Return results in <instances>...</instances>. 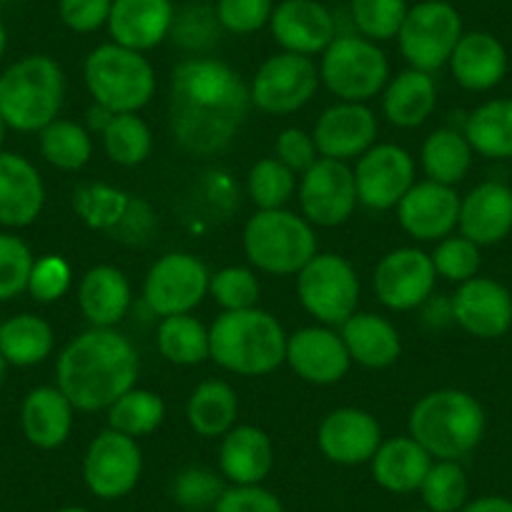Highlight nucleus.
I'll list each match as a JSON object with an SVG mask.
<instances>
[{
    "mask_svg": "<svg viewBox=\"0 0 512 512\" xmlns=\"http://www.w3.org/2000/svg\"><path fill=\"white\" fill-rule=\"evenodd\" d=\"M407 0H349V16L359 36L374 43L392 41L405 23Z\"/></svg>",
    "mask_w": 512,
    "mask_h": 512,
    "instance_id": "c03bdc74",
    "label": "nucleus"
},
{
    "mask_svg": "<svg viewBox=\"0 0 512 512\" xmlns=\"http://www.w3.org/2000/svg\"><path fill=\"white\" fill-rule=\"evenodd\" d=\"M106 412L111 430L139 440V437L159 430L166 417V405L156 392L134 387V390H128L126 395L118 397Z\"/></svg>",
    "mask_w": 512,
    "mask_h": 512,
    "instance_id": "ea45409f",
    "label": "nucleus"
},
{
    "mask_svg": "<svg viewBox=\"0 0 512 512\" xmlns=\"http://www.w3.org/2000/svg\"><path fill=\"white\" fill-rule=\"evenodd\" d=\"M432 264H435L437 277H445L447 282L465 284L477 277L482 264L480 246L475 241L465 239V236H445L437 241L435 251H432Z\"/></svg>",
    "mask_w": 512,
    "mask_h": 512,
    "instance_id": "de8ad7c7",
    "label": "nucleus"
},
{
    "mask_svg": "<svg viewBox=\"0 0 512 512\" xmlns=\"http://www.w3.org/2000/svg\"><path fill=\"white\" fill-rule=\"evenodd\" d=\"M357 199L367 209H397L407 191L415 186V159L397 144H374L354 166Z\"/></svg>",
    "mask_w": 512,
    "mask_h": 512,
    "instance_id": "dca6fc26",
    "label": "nucleus"
},
{
    "mask_svg": "<svg viewBox=\"0 0 512 512\" xmlns=\"http://www.w3.org/2000/svg\"><path fill=\"white\" fill-rule=\"evenodd\" d=\"M317 445L329 462L337 465H364L382 445V427L377 417L359 407H339L322 420Z\"/></svg>",
    "mask_w": 512,
    "mask_h": 512,
    "instance_id": "4be33fe9",
    "label": "nucleus"
},
{
    "mask_svg": "<svg viewBox=\"0 0 512 512\" xmlns=\"http://www.w3.org/2000/svg\"><path fill=\"white\" fill-rule=\"evenodd\" d=\"M447 66L465 91H490L505 78L507 51L492 33L470 31L462 33Z\"/></svg>",
    "mask_w": 512,
    "mask_h": 512,
    "instance_id": "bb28decb",
    "label": "nucleus"
},
{
    "mask_svg": "<svg viewBox=\"0 0 512 512\" xmlns=\"http://www.w3.org/2000/svg\"><path fill=\"white\" fill-rule=\"evenodd\" d=\"M319 78L339 101L367 103L390 81V61L374 41L347 33L334 38L322 53Z\"/></svg>",
    "mask_w": 512,
    "mask_h": 512,
    "instance_id": "6e6552de",
    "label": "nucleus"
},
{
    "mask_svg": "<svg viewBox=\"0 0 512 512\" xmlns=\"http://www.w3.org/2000/svg\"><path fill=\"white\" fill-rule=\"evenodd\" d=\"M131 194L108 184H81L73 191V209L83 224L111 234L128 209Z\"/></svg>",
    "mask_w": 512,
    "mask_h": 512,
    "instance_id": "a19ab883",
    "label": "nucleus"
},
{
    "mask_svg": "<svg viewBox=\"0 0 512 512\" xmlns=\"http://www.w3.org/2000/svg\"><path fill=\"white\" fill-rule=\"evenodd\" d=\"M144 472V455L134 437L106 427L83 455V482L98 500H121L134 492Z\"/></svg>",
    "mask_w": 512,
    "mask_h": 512,
    "instance_id": "ddd939ff",
    "label": "nucleus"
},
{
    "mask_svg": "<svg viewBox=\"0 0 512 512\" xmlns=\"http://www.w3.org/2000/svg\"><path fill=\"white\" fill-rule=\"evenodd\" d=\"M269 28L282 51L309 58L322 56L339 36L334 13L319 0H282L274 6Z\"/></svg>",
    "mask_w": 512,
    "mask_h": 512,
    "instance_id": "a211bd4d",
    "label": "nucleus"
},
{
    "mask_svg": "<svg viewBox=\"0 0 512 512\" xmlns=\"http://www.w3.org/2000/svg\"><path fill=\"white\" fill-rule=\"evenodd\" d=\"M472 146L455 128H437L425 139L420 151L422 171L430 181L457 186L472 166Z\"/></svg>",
    "mask_w": 512,
    "mask_h": 512,
    "instance_id": "c9c22d12",
    "label": "nucleus"
},
{
    "mask_svg": "<svg viewBox=\"0 0 512 512\" xmlns=\"http://www.w3.org/2000/svg\"><path fill=\"white\" fill-rule=\"evenodd\" d=\"M457 229L477 246L500 244L512 231V189L500 181L477 184L465 199H460Z\"/></svg>",
    "mask_w": 512,
    "mask_h": 512,
    "instance_id": "393cba45",
    "label": "nucleus"
},
{
    "mask_svg": "<svg viewBox=\"0 0 512 512\" xmlns=\"http://www.w3.org/2000/svg\"><path fill=\"white\" fill-rule=\"evenodd\" d=\"M56 512H91V510H86V507H78V505H68V507H61V510H56Z\"/></svg>",
    "mask_w": 512,
    "mask_h": 512,
    "instance_id": "e2e57ef3",
    "label": "nucleus"
},
{
    "mask_svg": "<svg viewBox=\"0 0 512 512\" xmlns=\"http://www.w3.org/2000/svg\"><path fill=\"white\" fill-rule=\"evenodd\" d=\"M420 495L430 512H460L470 495L467 472L457 460H435L422 480Z\"/></svg>",
    "mask_w": 512,
    "mask_h": 512,
    "instance_id": "79ce46f5",
    "label": "nucleus"
},
{
    "mask_svg": "<svg viewBox=\"0 0 512 512\" xmlns=\"http://www.w3.org/2000/svg\"><path fill=\"white\" fill-rule=\"evenodd\" d=\"M211 359L226 372L264 377L287 359V332L264 309L221 312L209 329Z\"/></svg>",
    "mask_w": 512,
    "mask_h": 512,
    "instance_id": "7ed1b4c3",
    "label": "nucleus"
},
{
    "mask_svg": "<svg viewBox=\"0 0 512 512\" xmlns=\"http://www.w3.org/2000/svg\"><path fill=\"white\" fill-rule=\"evenodd\" d=\"M71 282V264H68L63 256L46 254L33 262L31 277H28V294H31L36 302L51 304L58 302L61 297H66V292L71 289Z\"/></svg>",
    "mask_w": 512,
    "mask_h": 512,
    "instance_id": "603ef678",
    "label": "nucleus"
},
{
    "mask_svg": "<svg viewBox=\"0 0 512 512\" xmlns=\"http://www.w3.org/2000/svg\"><path fill=\"white\" fill-rule=\"evenodd\" d=\"M174 18V0H113L106 28L113 43L146 53L171 38Z\"/></svg>",
    "mask_w": 512,
    "mask_h": 512,
    "instance_id": "5701e85b",
    "label": "nucleus"
},
{
    "mask_svg": "<svg viewBox=\"0 0 512 512\" xmlns=\"http://www.w3.org/2000/svg\"><path fill=\"white\" fill-rule=\"evenodd\" d=\"M38 146L43 159L61 171H81L93 156L91 131L66 118H56L38 131Z\"/></svg>",
    "mask_w": 512,
    "mask_h": 512,
    "instance_id": "58836bf2",
    "label": "nucleus"
},
{
    "mask_svg": "<svg viewBox=\"0 0 512 512\" xmlns=\"http://www.w3.org/2000/svg\"><path fill=\"white\" fill-rule=\"evenodd\" d=\"M246 191L259 211L284 209L297 191V174L287 169L277 156L262 159L249 169Z\"/></svg>",
    "mask_w": 512,
    "mask_h": 512,
    "instance_id": "37998d69",
    "label": "nucleus"
},
{
    "mask_svg": "<svg viewBox=\"0 0 512 512\" xmlns=\"http://www.w3.org/2000/svg\"><path fill=\"white\" fill-rule=\"evenodd\" d=\"M113 118L111 111H106V108L101 106H93L91 111H88V131H96V134H103V128L108 126V121Z\"/></svg>",
    "mask_w": 512,
    "mask_h": 512,
    "instance_id": "bf43d9fd",
    "label": "nucleus"
},
{
    "mask_svg": "<svg viewBox=\"0 0 512 512\" xmlns=\"http://www.w3.org/2000/svg\"><path fill=\"white\" fill-rule=\"evenodd\" d=\"M412 512H430V510H427V507H425V510H412Z\"/></svg>",
    "mask_w": 512,
    "mask_h": 512,
    "instance_id": "69168bd1",
    "label": "nucleus"
},
{
    "mask_svg": "<svg viewBox=\"0 0 512 512\" xmlns=\"http://www.w3.org/2000/svg\"><path fill=\"white\" fill-rule=\"evenodd\" d=\"M156 347L166 362L179 364V367H194L211 359L209 329L191 314H174V317L161 319Z\"/></svg>",
    "mask_w": 512,
    "mask_h": 512,
    "instance_id": "e433bc0d",
    "label": "nucleus"
},
{
    "mask_svg": "<svg viewBox=\"0 0 512 512\" xmlns=\"http://www.w3.org/2000/svg\"><path fill=\"white\" fill-rule=\"evenodd\" d=\"M209 294L224 312L254 309L262 297V284L256 274L246 267H224L211 274Z\"/></svg>",
    "mask_w": 512,
    "mask_h": 512,
    "instance_id": "49530a36",
    "label": "nucleus"
},
{
    "mask_svg": "<svg viewBox=\"0 0 512 512\" xmlns=\"http://www.w3.org/2000/svg\"><path fill=\"white\" fill-rule=\"evenodd\" d=\"M214 512H284L282 500L262 485H231Z\"/></svg>",
    "mask_w": 512,
    "mask_h": 512,
    "instance_id": "5fc2aeb1",
    "label": "nucleus"
},
{
    "mask_svg": "<svg viewBox=\"0 0 512 512\" xmlns=\"http://www.w3.org/2000/svg\"><path fill=\"white\" fill-rule=\"evenodd\" d=\"M319 83L322 78L312 58L282 51L256 68L249 83L251 106L269 116H287L317 96Z\"/></svg>",
    "mask_w": 512,
    "mask_h": 512,
    "instance_id": "9b49d317",
    "label": "nucleus"
},
{
    "mask_svg": "<svg viewBox=\"0 0 512 512\" xmlns=\"http://www.w3.org/2000/svg\"><path fill=\"white\" fill-rule=\"evenodd\" d=\"M432 462L435 460L420 442L412 440L410 435H402L382 440L369 465H372L374 482L382 490L392 495H410V492H420Z\"/></svg>",
    "mask_w": 512,
    "mask_h": 512,
    "instance_id": "cd10ccee",
    "label": "nucleus"
},
{
    "mask_svg": "<svg viewBox=\"0 0 512 512\" xmlns=\"http://www.w3.org/2000/svg\"><path fill=\"white\" fill-rule=\"evenodd\" d=\"M342 339L352 362L367 369H384L400 359L402 337L390 319L372 312H354L342 324Z\"/></svg>",
    "mask_w": 512,
    "mask_h": 512,
    "instance_id": "7c9ffc66",
    "label": "nucleus"
},
{
    "mask_svg": "<svg viewBox=\"0 0 512 512\" xmlns=\"http://www.w3.org/2000/svg\"><path fill=\"white\" fill-rule=\"evenodd\" d=\"M274 156L294 174H304L317 164L319 151L314 146L312 134H307L302 128H284L277 136V144H274Z\"/></svg>",
    "mask_w": 512,
    "mask_h": 512,
    "instance_id": "6e6d98bb",
    "label": "nucleus"
},
{
    "mask_svg": "<svg viewBox=\"0 0 512 512\" xmlns=\"http://www.w3.org/2000/svg\"><path fill=\"white\" fill-rule=\"evenodd\" d=\"M274 467L272 437L254 425H234L219 447V470L231 485H262Z\"/></svg>",
    "mask_w": 512,
    "mask_h": 512,
    "instance_id": "a878e982",
    "label": "nucleus"
},
{
    "mask_svg": "<svg viewBox=\"0 0 512 512\" xmlns=\"http://www.w3.org/2000/svg\"><path fill=\"white\" fill-rule=\"evenodd\" d=\"M462 134L475 154L492 161L512 159V98H492L477 106Z\"/></svg>",
    "mask_w": 512,
    "mask_h": 512,
    "instance_id": "72a5a7b5",
    "label": "nucleus"
},
{
    "mask_svg": "<svg viewBox=\"0 0 512 512\" xmlns=\"http://www.w3.org/2000/svg\"><path fill=\"white\" fill-rule=\"evenodd\" d=\"M73 410L66 395L58 387L43 384L26 395L21 407V427L26 440L41 450H56L66 445L73 430Z\"/></svg>",
    "mask_w": 512,
    "mask_h": 512,
    "instance_id": "c756f323",
    "label": "nucleus"
},
{
    "mask_svg": "<svg viewBox=\"0 0 512 512\" xmlns=\"http://www.w3.org/2000/svg\"><path fill=\"white\" fill-rule=\"evenodd\" d=\"M214 11L221 31L234 33V36H251L269 26L274 0H216Z\"/></svg>",
    "mask_w": 512,
    "mask_h": 512,
    "instance_id": "3c124183",
    "label": "nucleus"
},
{
    "mask_svg": "<svg viewBox=\"0 0 512 512\" xmlns=\"http://www.w3.org/2000/svg\"><path fill=\"white\" fill-rule=\"evenodd\" d=\"M435 284L437 272L432 256L417 246H402L384 254L372 277L374 294L392 312H412L427 304Z\"/></svg>",
    "mask_w": 512,
    "mask_h": 512,
    "instance_id": "2eb2a0df",
    "label": "nucleus"
},
{
    "mask_svg": "<svg viewBox=\"0 0 512 512\" xmlns=\"http://www.w3.org/2000/svg\"><path fill=\"white\" fill-rule=\"evenodd\" d=\"M397 221L417 241H442L457 229L460 196L455 186L435 181H415L405 199L397 204Z\"/></svg>",
    "mask_w": 512,
    "mask_h": 512,
    "instance_id": "6ab92c4d",
    "label": "nucleus"
},
{
    "mask_svg": "<svg viewBox=\"0 0 512 512\" xmlns=\"http://www.w3.org/2000/svg\"><path fill=\"white\" fill-rule=\"evenodd\" d=\"M249 108V86L219 58L191 56L171 71L169 123L186 154L209 159L229 149Z\"/></svg>",
    "mask_w": 512,
    "mask_h": 512,
    "instance_id": "f257e3e1",
    "label": "nucleus"
},
{
    "mask_svg": "<svg viewBox=\"0 0 512 512\" xmlns=\"http://www.w3.org/2000/svg\"><path fill=\"white\" fill-rule=\"evenodd\" d=\"M53 327L36 314H16L0 324V354L13 367H36L53 352Z\"/></svg>",
    "mask_w": 512,
    "mask_h": 512,
    "instance_id": "f704fd0d",
    "label": "nucleus"
},
{
    "mask_svg": "<svg viewBox=\"0 0 512 512\" xmlns=\"http://www.w3.org/2000/svg\"><path fill=\"white\" fill-rule=\"evenodd\" d=\"M101 141L108 159L123 169H134V166L144 164L154 149L149 123L139 113H113L108 126L103 128Z\"/></svg>",
    "mask_w": 512,
    "mask_h": 512,
    "instance_id": "4c0bfd02",
    "label": "nucleus"
},
{
    "mask_svg": "<svg viewBox=\"0 0 512 512\" xmlns=\"http://www.w3.org/2000/svg\"><path fill=\"white\" fill-rule=\"evenodd\" d=\"M239 397L224 379H206L186 402V420L199 437H224L236 425Z\"/></svg>",
    "mask_w": 512,
    "mask_h": 512,
    "instance_id": "473e14b6",
    "label": "nucleus"
},
{
    "mask_svg": "<svg viewBox=\"0 0 512 512\" xmlns=\"http://www.w3.org/2000/svg\"><path fill=\"white\" fill-rule=\"evenodd\" d=\"M302 307L324 327H342L359 304V277L339 254H314L297 274Z\"/></svg>",
    "mask_w": 512,
    "mask_h": 512,
    "instance_id": "9d476101",
    "label": "nucleus"
},
{
    "mask_svg": "<svg viewBox=\"0 0 512 512\" xmlns=\"http://www.w3.org/2000/svg\"><path fill=\"white\" fill-rule=\"evenodd\" d=\"M46 186L36 166L21 154L0 151V226L23 229L41 216Z\"/></svg>",
    "mask_w": 512,
    "mask_h": 512,
    "instance_id": "b1692460",
    "label": "nucleus"
},
{
    "mask_svg": "<svg viewBox=\"0 0 512 512\" xmlns=\"http://www.w3.org/2000/svg\"><path fill=\"white\" fill-rule=\"evenodd\" d=\"M83 83L93 103L111 113H139L156 93L149 58L118 43H101L83 61Z\"/></svg>",
    "mask_w": 512,
    "mask_h": 512,
    "instance_id": "423d86ee",
    "label": "nucleus"
},
{
    "mask_svg": "<svg viewBox=\"0 0 512 512\" xmlns=\"http://www.w3.org/2000/svg\"><path fill=\"white\" fill-rule=\"evenodd\" d=\"M462 33V16L452 3L422 0L407 11L397 43L410 68L435 73L450 63Z\"/></svg>",
    "mask_w": 512,
    "mask_h": 512,
    "instance_id": "1a4fd4ad",
    "label": "nucleus"
},
{
    "mask_svg": "<svg viewBox=\"0 0 512 512\" xmlns=\"http://www.w3.org/2000/svg\"><path fill=\"white\" fill-rule=\"evenodd\" d=\"M66 101V73L56 58L31 53L0 73V118L21 134H38L53 123Z\"/></svg>",
    "mask_w": 512,
    "mask_h": 512,
    "instance_id": "39448f33",
    "label": "nucleus"
},
{
    "mask_svg": "<svg viewBox=\"0 0 512 512\" xmlns=\"http://www.w3.org/2000/svg\"><path fill=\"white\" fill-rule=\"evenodd\" d=\"M33 262L36 256L21 236L0 231V302H11L28 292Z\"/></svg>",
    "mask_w": 512,
    "mask_h": 512,
    "instance_id": "09e8293b",
    "label": "nucleus"
},
{
    "mask_svg": "<svg viewBox=\"0 0 512 512\" xmlns=\"http://www.w3.org/2000/svg\"><path fill=\"white\" fill-rule=\"evenodd\" d=\"M141 359L116 329L91 327L58 354L56 387L81 412L108 410L139 379Z\"/></svg>",
    "mask_w": 512,
    "mask_h": 512,
    "instance_id": "f03ea898",
    "label": "nucleus"
},
{
    "mask_svg": "<svg viewBox=\"0 0 512 512\" xmlns=\"http://www.w3.org/2000/svg\"><path fill=\"white\" fill-rule=\"evenodd\" d=\"M154 226L156 219L154 211L149 209V204L131 196L126 214L118 221L116 229L111 231V236L118 241H126V244H144V241L149 239L151 231H154Z\"/></svg>",
    "mask_w": 512,
    "mask_h": 512,
    "instance_id": "4d7b16f0",
    "label": "nucleus"
},
{
    "mask_svg": "<svg viewBox=\"0 0 512 512\" xmlns=\"http://www.w3.org/2000/svg\"><path fill=\"white\" fill-rule=\"evenodd\" d=\"M211 274L199 256L189 251H169L151 264L144 279V302L154 314L174 317L191 314L209 294Z\"/></svg>",
    "mask_w": 512,
    "mask_h": 512,
    "instance_id": "f8f14e48",
    "label": "nucleus"
},
{
    "mask_svg": "<svg viewBox=\"0 0 512 512\" xmlns=\"http://www.w3.org/2000/svg\"><path fill=\"white\" fill-rule=\"evenodd\" d=\"M452 322L477 339H497L512 327V294L500 282L475 277L450 299Z\"/></svg>",
    "mask_w": 512,
    "mask_h": 512,
    "instance_id": "412c9836",
    "label": "nucleus"
},
{
    "mask_svg": "<svg viewBox=\"0 0 512 512\" xmlns=\"http://www.w3.org/2000/svg\"><path fill=\"white\" fill-rule=\"evenodd\" d=\"M302 216L312 226H342L357 209V181L349 164L334 159H322L309 171H304L297 186Z\"/></svg>",
    "mask_w": 512,
    "mask_h": 512,
    "instance_id": "4468645a",
    "label": "nucleus"
},
{
    "mask_svg": "<svg viewBox=\"0 0 512 512\" xmlns=\"http://www.w3.org/2000/svg\"><path fill=\"white\" fill-rule=\"evenodd\" d=\"M244 254L251 267L274 277L299 274L317 254V234L304 216L287 209L256 211L244 226Z\"/></svg>",
    "mask_w": 512,
    "mask_h": 512,
    "instance_id": "0eeeda50",
    "label": "nucleus"
},
{
    "mask_svg": "<svg viewBox=\"0 0 512 512\" xmlns=\"http://www.w3.org/2000/svg\"><path fill=\"white\" fill-rule=\"evenodd\" d=\"M377 131V116L367 103L339 101L324 108L314 123L312 139L322 159L349 164L377 144Z\"/></svg>",
    "mask_w": 512,
    "mask_h": 512,
    "instance_id": "f3484780",
    "label": "nucleus"
},
{
    "mask_svg": "<svg viewBox=\"0 0 512 512\" xmlns=\"http://www.w3.org/2000/svg\"><path fill=\"white\" fill-rule=\"evenodd\" d=\"M6 359H3V354H0V387H3V379H6Z\"/></svg>",
    "mask_w": 512,
    "mask_h": 512,
    "instance_id": "0e129e2a",
    "label": "nucleus"
},
{
    "mask_svg": "<svg viewBox=\"0 0 512 512\" xmlns=\"http://www.w3.org/2000/svg\"><path fill=\"white\" fill-rule=\"evenodd\" d=\"M485 427V410L470 392L435 390L415 402L407 435L420 442L432 460L460 462L480 445Z\"/></svg>",
    "mask_w": 512,
    "mask_h": 512,
    "instance_id": "20e7f679",
    "label": "nucleus"
},
{
    "mask_svg": "<svg viewBox=\"0 0 512 512\" xmlns=\"http://www.w3.org/2000/svg\"><path fill=\"white\" fill-rule=\"evenodd\" d=\"M224 492V475H216L209 467H186L174 477V485H171L174 502L189 512L214 510Z\"/></svg>",
    "mask_w": 512,
    "mask_h": 512,
    "instance_id": "a18cd8bd",
    "label": "nucleus"
},
{
    "mask_svg": "<svg viewBox=\"0 0 512 512\" xmlns=\"http://www.w3.org/2000/svg\"><path fill=\"white\" fill-rule=\"evenodd\" d=\"M6 121L0 118V151H3V144H6Z\"/></svg>",
    "mask_w": 512,
    "mask_h": 512,
    "instance_id": "680f3d73",
    "label": "nucleus"
},
{
    "mask_svg": "<svg viewBox=\"0 0 512 512\" xmlns=\"http://www.w3.org/2000/svg\"><path fill=\"white\" fill-rule=\"evenodd\" d=\"M221 26L216 21L214 8L189 6L184 11H176L171 38L179 43L184 51H194L196 56H204L216 41H219Z\"/></svg>",
    "mask_w": 512,
    "mask_h": 512,
    "instance_id": "8fccbe9b",
    "label": "nucleus"
},
{
    "mask_svg": "<svg viewBox=\"0 0 512 512\" xmlns=\"http://www.w3.org/2000/svg\"><path fill=\"white\" fill-rule=\"evenodd\" d=\"M113 0H58L61 23L73 33H96L106 28Z\"/></svg>",
    "mask_w": 512,
    "mask_h": 512,
    "instance_id": "864d4df0",
    "label": "nucleus"
},
{
    "mask_svg": "<svg viewBox=\"0 0 512 512\" xmlns=\"http://www.w3.org/2000/svg\"><path fill=\"white\" fill-rule=\"evenodd\" d=\"M284 362L302 377L304 382L327 387L347 377L352 367L342 334L332 327H304L287 337V359Z\"/></svg>",
    "mask_w": 512,
    "mask_h": 512,
    "instance_id": "aec40b11",
    "label": "nucleus"
},
{
    "mask_svg": "<svg viewBox=\"0 0 512 512\" xmlns=\"http://www.w3.org/2000/svg\"><path fill=\"white\" fill-rule=\"evenodd\" d=\"M6 48H8V31L3 18H0V61H3V56H6Z\"/></svg>",
    "mask_w": 512,
    "mask_h": 512,
    "instance_id": "052dcab7",
    "label": "nucleus"
},
{
    "mask_svg": "<svg viewBox=\"0 0 512 512\" xmlns=\"http://www.w3.org/2000/svg\"><path fill=\"white\" fill-rule=\"evenodd\" d=\"M460 512H512V500L502 495H485L477 500H467Z\"/></svg>",
    "mask_w": 512,
    "mask_h": 512,
    "instance_id": "13d9d810",
    "label": "nucleus"
},
{
    "mask_svg": "<svg viewBox=\"0 0 512 512\" xmlns=\"http://www.w3.org/2000/svg\"><path fill=\"white\" fill-rule=\"evenodd\" d=\"M131 284L126 274L111 264L91 267L78 284V307L91 327L116 329L131 309Z\"/></svg>",
    "mask_w": 512,
    "mask_h": 512,
    "instance_id": "c85d7f7f",
    "label": "nucleus"
},
{
    "mask_svg": "<svg viewBox=\"0 0 512 512\" xmlns=\"http://www.w3.org/2000/svg\"><path fill=\"white\" fill-rule=\"evenodd\" d=\"M437 106V83L432 73L407 68L387 81L382 93V111L397 128H417L432 116Z\"/></svg>",
    "mask_w": 512,
    "mask_h": 512,
    "instance_id": "2f4dec72",
    "label": "nucleus"
}]
</instances>
